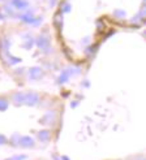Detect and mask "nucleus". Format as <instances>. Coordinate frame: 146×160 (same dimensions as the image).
Masks as SVG:
<instances>
[{
    "mask_svg": "<svg viewBox=\"0 0 146 160\" xmlns=\"http://www.w3.org/2000/svg\"><path fill=\"white\" fill-rule=\"evenodd\" d=\"M55 120V116H53V113L52 112H47L43 117L41 119V124H52V121Z\"/></svg>",
    "mask_w": 146,
    "mask_h": 160,
    "instance_id": "obj_8",
    "label": "nucleus"
},
{
    "mask_svg": "<svg viewBox=\"0 0 146 160\" xmlns=\"http://www.w3.org/2000/svg\"><path fill=\"white\" fill-rule=\"evenodd\" d=\"M53 24H55L56 27H61L63 26V14H61V12H57L55 16H53Z\"/></svg>",
    "mask_w": 146,
    "mask_h": 160,
    "instance_id": "obj_10",
    "label": "nucleus"
},
{
    "mask_svg": "<svg viewBox=\"0 0 146 160\" xmlns=\"http://www.w3.org/2000/svg\"><path fill=\"white\" fill-rule=\"evenodd\" d=\"M113 14H115L116 17H119V18H123V17H125V12H124V10H120V9H116V10H113Z\"/></svg>",
    "mask_w": 146,
    "mask_h": 160,
    "instance_id": "obj_15",
    "label": "nucleus"
},
{
    "mask_svg": "<svg viewBox=\"0 0 146 160\" xmlns=\"http://www.w3.org/2000/svg\"><path fill=\"white\" fill-rule=\"evenodd\" d=\"M33 45H34V42H33V39L30 38V39H28V41L24 43V47H25L26 49H30L31 47H33Z\"/></svg>",
    "mask_w": 146,
    "mask_h": 160,
    "instance_id": "obj_16",
    "label": "nucleus"
},
{
    "mask_svg": "<svg viewBox=\"0 0 146 160\" xmlns=\"http://www.w3.org/2000/svg\"><path fill=\"white\" fill-rule=\"evenodd\" d=\"M37 45H38V47H39L45 53L50 52L51 46H50V39H48V38H46V37H39V38H38V41H37Z\"/></svg>",
    "mask_w": 146,
    "mask_h": 160,
    "instance_id": "obj_2",
    "label": "nucleus"
},
{
    "mask_svg": "<svg viewBox=\"0 0 146 160\" xmlns=\"http://www.w3.org/2000/svg\"><path fill=\"white\" fill-rule=\"evenodd\" d=\"M5 141H7V139H5V137L0 134V145H4V143H5Z\"/></svg>",
    "mask_w": 146,
    "mask_h": 160,
    "instance_id": "obj_17",
    "label": "nucleus"
},
{
    "mask_svg": "<svg viewBox=\"0 0 146 160\" xmlns=\"http://www.w3.org/2000/svg\"><path fill=\"white\" fill-rule=\"evenodd\" d=\"M20 18L24 21V22H28V24H39L42 18H34L33 17V14H31V12H28V13H25V14H21L20 16Z\"/></svg>",
    "mask_w": 146,
    "mask_h": 160,
    "instance_id": "obj_4",
    "label": "nucleus"
},
{
    "mask_svg": "<svg viewBox=\"0 0 146 160\" xmlns=\"http://www.w3.org/2000/svg\"><path fill=\"white\" fill-rule=\"evenodd\" d=\"M20 146H22V147H33L34 146V141L31 139L30 137H22V138H20Z\"/></svg>",
    "mask_w": 146,
    "mask_h": 160,
    "instance_id": "obj_7",
    "label": "nucleus"
},
{
    "mask_svg": "<svg viewBox=\"0 0 146 160\" xmlns=\"http://www.w3.org/2000/svg\"><path fill=\"white\" fill-rule=\"evenodd\" d=\"M10 4H12L16 9H20V10L26 9V8L29 7V2H28V0H10Z\"/></svg>",
    "mask_w": 146,
    "mask_h": 160,
    "instance_id": "obj_6",
    "label": "nucleus"
},
{
    "mask_svg": "<svg viewBox=\"0 0 146 160\" xmlns=\"http://www.w3.org/2000/svg\"><path fill=\"white\" fill-rule=\"evenodd\" d=\"M25 159V156H16L13 160H24Z\"/></svg>",
    "mask_w": 146,
    "mask_h": 160,
    "instance_id": "obj_18",
    "label": "nucleus"
},
{
    "mask_svg": "<svg viewBox=\"0 0 146 160\" xmlns=\"http://www.w3.org/2000/svg\"><path fill=\"white\" fill-rule=\"evenodd\" d=\"M71 4L69 3H64L63 4V7H61V10L60 12H64V13H68V12H71Z\"/></svg>",
    "mask_w": 146,
    "mask_h": 160,
    "instance_id": "obj_14",
    "label": "nucleus"
},
{
    "mask_svg": "<svg viewBox=\"0 0 146 160\" xmlns=\"http://www.w3.org/2000/svg\"><path fill=\"white\" fill-rule=\"evenodd\" d=\"M7 160H13V159H7Z\"/></svg>",
    "mask_w": 146,
    "mask_h": 160,
    "instance_id": "obj_20",
    "label": "nucleus"
},
{
    "mask_svg": "<svg viewBox=\"0 0 146 160\" xmlns=\"http://www.w3.org/2000/svg\"><path fill=\"white\" fill-rule=\"evenodd\" d=\"M7 108H8V100L4 98H0V111L4 112L7 111Z\"/></svg>",
    "mask_w": 146,
    "mask_h": 160,
    "instance_id": "obj_13",
    "label": "nucleus"
},
{
    "mask_svg": "<svg viewBox=\"0 0 146 160\" xmlns=\"http://www.w3.org/2000/svg\"><path fill=\"white\" fill-rule=\"evenodd\" d=\"M24 98H25V94H22V92H16V94H13V102L17 104H24Z\"/></svg>",
    "mask_w": 146,
    "mask_h": 160,
    "instance_id": "obj_9",
    "label": "nucleus"
},
{
    "mask_svg": "<svg viewBox=\"0 0 146 160\" xmlns=\"http://www.w3.org/2000/svg\"><path fill=\"white\" fill-rule=\"evenodd\" d=\"M50 135H51V133L48 130H42V131H39V134H38V138H39L42 142H46L50 139Z\"/></svg>",
    "mask_w": 146,
    "mask_h": 160,
    "instance_id": "obj_11",
    "label": "nucleus"
},
{
    "mask_svg": "<svg viewBox=\"0 0 146 160\" xmlns=\"http://www.w3.org/2000/svg\"><path fill=\"white\" fill-rule=\"evenodd\" d=\"M42 76H43V70H42L39 67L30 68V70H29V77H30L31 80H39Z\"/></svg>",
    "mask_w": 146,
    "mask_h": 160,
    "instance_id": "obj_5",
    "label": "nucleus"
},
{
    "mask_svg": "<svg viewBox=\"0 0 146 160\" xmlns=\"http://www.w3.org/2000/svg\"><path fill=\"white\" fill-rule=\"evenodd\" d=\"M69 76H71V72L64 70L63 73L60 74V77H59V84H64V82H67L68 78H69Z\"/></svg>",
    "mask_w": 146,
    "mask_h": 160,
    "instance_id": "obj_12",
    "label": "nucleus"
},
{
    "mask_svg": "<svg viewBox=\"0 0 146 160\" xmlns=\"http://www.w3.org/2000/svg\"><path fill=\"white\" fill-rule=\"evenodd\" d=\"M38 102H39V96H38L35 92L25 94L24 104H28V106H35V104H38Z\"/></svg>",
    "mask_w": 146,
    "mask_h": 160,
    "instance_id": "obj_3",
    "label": "nucleus"
},
{
    "mask_svg": "<svg viewBox=\"0 0 146 160\" xmlns=\"http://www.w3.org/2000/svg\"><path fill=\"white\" fill-rule=\"evenodd\" d=\"M9 46H10V42L7 38H3L2 42H0V56H2L4 61H8L9 64H18L21 61V59L12 56L9 53Z\"/></svg>",
    "mask_w": 146,
    "mask_h": 160,
    "instance_id": "obj_1",
    "label": "nucleus"
},
{
    "mask_svg": "<svg viewBox=\"0 0 146 160\" xmlns=\"http://www.w3.org/2000/svg\"><path fill=\"white\" fill-rule=\"evenodd\" d=\"M63 160H68V158H63Z\"/></svg>",
    "mask_w": 146,
    "mask_h": 160,
    "instance_id": "obj_19",
    "label": "nucleus"
}]
</instances>
